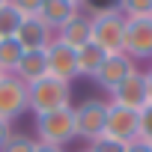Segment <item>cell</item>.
I'll return each instance as SVG.
<instances>
[{
  "instance_id": "obj_1",
  "label": "cell",
  "mask_w": 152,
  "mask_h": 152,
  "mask_svg": "<svg viewBox=\"0 0 152 152\" xmlns=\"http://www.w3.org/2000/svg\"><path fill=\"white\" fill-rule=\"evenodd\" d=\"M75 107V104H72ZM72 107H63V110H54V113H42V116H33V137L42 143V146H72L78 140V128H75V110Z\"/></svg>"
},
{
  "instance_id": "obj_13",
  "label": "cell",
  "mask_w": 152,
  "mask_h": 152,
  "mask_svg": "<svg viewBox=\"0 0 152 152\" xmlns=\"http://www.w3.org/2000/svg\"><path fill=\"white\" fill-rule=\"evenodd\" d=\"M15 78H21L27 87L42 81V78H48V57H45V51H24V57H21V63L15 69Z\"/></svg>"
},
{
  "instance_id": "obj_24",
  "label": "cell",
  "mask_w": 152,
  "mask_h": 152,
  "mask_svg": "<svg viewBox=\"0 0 152 152\" xmlns=\"http://www.w3.org/2000/svg\"><path fill=\"white\" fill-rule=\"evenodd\" d=\"M143 81H146V102L152 104V63L143 69Z\"/></svg>"
},
{
  "instance_id": "obj_16",
  "label": "cell",
  "mask_w": 152,
  "mask_h": 152,
  "mask_svg": "<svg viewBox=\"0 0 152 152\" xmlns=\"http://www.w3.org/2000/svg\"><path fill=\"white\" fill-rule=\"evenodd\" d=\"M21 57H24V48H21V42L15 36L12 39H0V72L3 75H15Z\"/></svg>"
},
{
  "instance_id": "obj_7",
  "label": "cell",
  "mask_w": 152,
  "mask_h": 152,
  "mask_svg": "<svg viewBox=\"0 0 152 152\" xmlns=\"http://www.w3.org/2000/svg\"><path fill=\"white\" fill-rule=\"evenodd\" d=\"M125 54L152 63V18H125Z\"/></svg>"
},
{
  "instance_id": "obj_23",
  "label": "cell",
  "mask_w": 152,
  "mask_h": 152,
  "mask_svg": "<svg viewBox=\"0 0 152 152\" xmlns=\"http://www.w3.org/2000/svg\"><path fill=\"white\" fill-rule=\"evenodd\" d=\"M87 9L84 12H107V9H116V0H87V3H84Z\"/></svg>"
},
{
  "instance_id": "obj_4",
  "label": "cell",
  "mask_w": 152,
  "mask_h": 152,
  "mask_svg": "<svg viewBox=\"0 0 152 152\" xmlns=\"http://www.w3.org/2000/svg\"><path fill=\"white\" fill-rule=\"evenodd\" d=\"M107 107L110 102L107 99H99V96H90L84 102H78L75 110V128H78V140H99L104 134V122H107Z\"/></svg>"
},
{
  "instance_id": "obj_3",
  "label": "cell",
  "mask_w": 152,
  "mask_h": 152,
  "mask_svg": "<svg viewBox=\"0 0 152 152\" xmlns=\"http://www.w3.org/2000/svg\"><path fill=\"white\" fill-rule=\"evenodd\" d=\"M90 21H93V45H99L104 54H122L125 51V15L119 9L93 12Z\"/></svg>"
},
{
  "instance_id": "obj_12",
  "label": "cell",
  "mask_w": 152,
  "mask_h": 152,
  "mask_svg": "<svg viewBox=\"0 0 152 152\" xmlns=\"http://www.w3.org/2000/svg\"><path fill=\"white\" fill-rule=\"evenodd\" d=\"M15 39L21 42L24 51H45V48L54 42V30H51L42 18H24Z\"/></svg>"
},
{
  "instance_id": "obj_25",
  "label": "cell",
  "mask_w": 152,
  "mask_h": 152,
  "mask_svg": "<svg viewBox=\"0 0 152 152\" xmlns=\"http://www.w3.org/2000/svg\"><path fill=\"white\" fill-rule=\"evenodd\" d=\"M12 137V125L9 122H3V119H0V149H3L6 146V140Z\"/></svg>"
},
{
  "instance_id": "obj_14",
  "label": "cell",
  "mask_w": 152,
  "mask_h": 152,
  "mask_svg": "<svg viewBox=\"0 0 152 152\" xmlns=\"http://www.w3.org/2000/svg\"><path fill=\"white\" fill-rule=\"evenodd\" d=\"M78 12V6L75 3H69V0H45V6H42V12H39V18L54 30V36H57V30Z\"/></svg>"
},
{
  "instance_id": "obj_22",
  "label": "cell",
  "mask_w": 152,
  "mask_h": 152,
  "mask_svg": "<svg viewBox=\"0 0 152 152\" xmlns=\"http://www.w3.org/2000/svg\"><path fill=\"white\" fill-rule=\"evenodd\" d=\"M140 140L152 143V104H146L140 110Z\"/></svg>"
},
{
  "instance_id": "obj_6",
  "label": "cell",
  "mask_w": 152,
  "mask_h": 152,
  "mask_svg": "<svg viewBox=\"0 0 152 152\" xmlns=\"http://www.w3.org/2000/svg\"><path fill=\"white\" fill-rule=\"evenodd\" d=\"M104 137H110L122 146L140 140V110L110 104L107 107V122H104Z\"/></svg>"
},
{
  "instance_id": "obj_8",
  "label": "cell",
  "mask_w": 152,
  "mask_h": 152,
  "mask_svg": "<svg viewBox=\"0 0 152 152\" xmlns=\"http://www.w3.org/2000/svg\"><path fill=\"white\" fill-rule=\"evenodd\" d=\"M45 57H48V75H51V78H60L66 84H72L75 78H81V75H78V51L69 48L66 42H60L57 36L45 48Z\"/></svg>"
},
{
  "instance_id": "obj_11",
  "label": "cell",
  "mask_w": 152,
  "mask_h": 152,
  "mask_svg": "<svg viewBox=\"0 0 152 152\" xmlns=\"http://www.w3.org/2000/svg\"><path fill=\"white\" fill-rule=\"evenodd\" d=\"M57 39L60 42H66L69 48H84V45H90L93 42V21H90V15L84 12V9H78L60 30H57Z\"/></svg>"
},
{
  "instance_id": "obj_27",
  "label": "cell",
  "mask_w": 152,
  "mask_h": 152,
  "mask_svg": "<svg viewBox=\"0 0 152 152\" xmlns=\"http://www.w3.org/2000/svg\"><path fill=\"white\" fill-rule=\"evenodd\" d=\"M36 152H66V149H60V146H42V143H39Z\"/></svg>"
},
{
  "instance_id": "obj_29",
  "label": "cell",
  "mask_w": 152,
  "mask_h": 152,
  "mask_svg": "<svg viewBox=\"0 0 152 152\" xmlns=\"http://www.w3.org/2000/svg\"><path fill=\"white\" fill-rule=\"evenodd\" d=\"M3 3H9V0H0V6H3Z\"/></svg>"
},
{
  "instance_id": "obj_28",
  "label": "cell",
  "mask_w": 152,
  "mask_h": 152,
  "mask_svg": "<svg viewBox=\"0 0 152 152\" xmlns=\"http://www.w3.org/2000/svg\"><path fill=\"white\" fill-rule=\"evenodd\" d=\"M69 3H75L78 9H84V3H87V0H69Z\"/></svg>"
},
{
  "instance_id": "obj_9",
  "label": "cell",
  "mask_w": 152,
  "mask_h": 152,
  "mask_svg": "<svg viewBox=\"0 0 152 152\" xmlns=\"http://www.w3.org/2000/svg\"><path fill=\"white\" fill-rule=\"evenodd\" d=\"M137 69H140V66H137L125 51H122V54H107L104 63H102V69H99V75L93 78V84H99V87L110 96V93H113V90L128 78V75L137 72Z\"/></svg>"
},
{
  "instance_id": "obj_30",
  "label": "cell",
  "mask_w": 152,
  "mask_h": 152,
  "mask_svg": "<svg viewBox=\"0 0 152 152\" xmlns=\"http://www.w3.org/2000/svg\"><path fill=\"white\" fill-rule=\"evenodd\" d=\"M78 152H87V149H78Z\"/></svg>"
},
{
  "instance_id": "obj_33",
  "label": "cell",
  "mask_w": 152,
  "mask_h": 152,
  "mask_svg": "<svg viewBox=\"0 0 152 152\" xmlns=\"http://www.w3.org/2000/svg\"><path fill=\"white\" fill-rule=\"evenodd\" d=\"M149 18H152V15H149Z\"/></svg>"
},
{
  "instance_id": "obj_26",
  "label": "cell",
  "mask_w": 152,
  "mask_h": 152,
  "mask_svg": "<svg viewBox=\"0 0 152 152\" xmlns=\"http://www.w3.org/2000/svg\"><path fill=\"white\" fill-rule=\"evenodd\" d=\"M125 152H152V146H149V143H143V140H134V143H128V146H125Z\"/></svg>"
},
{
  "instance_id": "obj_21",
  "label": "cell",
  "mask_w": 152,
  "mask_h": 152,
  "mask_svg": "<svg viewBox=\"0 0 152 152\" xmlns=\"http://www.w3.org/2000/svg\"><path fill=\"white\" fill-rule=\"evenodd\" d=\"M87 152H125V146L102 134L99 140H93V143H87Z\"/></svg>"
},
{
  "instance_id": "obj_5",
  "label": "cell",
  "mask_w": 152,
  "mask_h": 152,
  "mask_svg": "<svg viewBox=\"0 0 152 152\" xmlns=\"http://www.w3.org/2000/svg\"><path fill=\"white\" fill-rule=\"evenodd\" d=\"M30 110V96H27V84L15 75H3L0 78V119L3 122H15Z\"/></svg>"
},
{
  "instance_id": "obj_32",
  "label": "cell",
  "mask_w": 152,
  "mask_h": 152,
  "mask_svg": "<svg viewBox=\"0 0 152 152\" xmlns=\"http://www.w3.org/2000/svg\"><path fill=\"white\" fill-rule=\"evenodd\" d=\"M149 146H152V143H149Z\"/></svg>"
},
{
  "instance_id": "obj_17",
  "label": "cell",
  "mask_w": 152,
  "mask_h": 152,
  "mask_svg": "<svg viewBox=\"0 0 152 152\" xmlns=\"http://www.w3.org/2000/svg\"><path fill=\"white\" fill-rule=\"evenodd\" d=\"M21 21H24V15H21L12 3H3V6H0V39H12V36H18Z\"/></svg>"
},
{
  "instance_id": "obj_15",
  "label": "cell",
  "mask_w": 152,
  "mask_h": 152,
  "mask_svg": "<svg viewBox=\"0 0 152 152\" xmlns=\"http://www.w3.org/2000/svg\"><path fill=\"white\" fill-rule=\"evenodd\" d=\"M104 51L99 48V45H84V48H78V75H81V78H96V75H99V69H102V63H104Z\"/></svg>"
},
{
  "instance_id": "obj_18",
  "label": "cell",
  "mask_w": 152,
  "mask_h": 152,
  "mask_svg": "<svg viewBox=\"0 0 152 152\" xmlns=\"http://www.w3.org/2000/svg\"><path fill=\"white\" fill-rule=\"evenodd\" d=\"M39 149V140L27 131H12V137L6 140V146L0 152H36Z\"/></svg>"
},
{
  "instance_id": "obj_19",
  "label": "cell",
  "mask_w": 152,
  "mask_h": 152,
  "mask_svg": "<svg viewBox=\"0 0 152 152\" xmlns=\"http://www.w3.org/2000/svg\"><path fill=\"white\" fill-rule=\"evenodd\" d=\"M116 9L125 18H149L152 15V0H116Z\"/></svg>"
},
{
  "instance_id": "obj_2",
  "label": "cell",
  "mask_w": 152,
  "mask_h": 152,
  "mask_svg": "<svg viewBox=\"0 0 152 152\" xmlns=\"http://www.w3.org/2000/svg\"><path fill=\"white\" fill-rule=\"evenodd\" d=\"M27 96H30V110L33 116H42V113H54V110H63V107H72V84L60 81V78H42L36 84L27 87Z\"/></svg>"
},
{
  "instance_id": "obj_10",
  "label": "cell",
  "mask_w": 152,
  "mask_h": 152,
  "mask_svg": "<svg viewBox=\"0 0 152 152\" xmlns=\"http://www.w3.org/2000/svg\"><path fill=\"white\" fill-rule=\"evenodd\" d=\"M110 104H119V107H131V110H143L149 102H146V81H143V69L131 72L128 78L107 96Z\"/></svg>"
},
{
  "instance_id": "obj_20",
  "label": "cell",
  "mask_w": 152,
  "mask_h": 152,
  "mask_svg": "<svg viewBox=\"0 0 152 152\" xmlns=\"http://www.w3.org/2000/svg\"><path fill=\"white\" fill-rule=\"evenodd\" d=\"M9 3L24 15V18H39L42 6H45V0H9Z\"/></svg>"
},
{
  "instance_id": "obj_31",
  "label": "cell",
  "mask_w": 152,
  "mask_h": 152,
  "mask_svg": "<svg viewBox=\"0 0 152 152\" xmlns=\"http://www.w3.org/2000/svg\"><path fill=\"white\" fill-rule=\"evenodd\" d=\"M0 78H3V72H0Z\"/></svg>"
}]
</instances>
